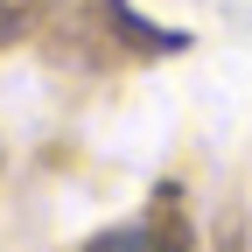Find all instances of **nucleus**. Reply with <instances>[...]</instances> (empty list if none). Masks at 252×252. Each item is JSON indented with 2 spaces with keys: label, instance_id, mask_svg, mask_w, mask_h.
I'll return each instance as SVG.
<instances>
[{
  "label": "nucleus",
  "instance_id": "nucleus-1",
  "mask_svg": "<svg viewBox=\"0 0 252 252\" xmlns=\"http://www.w3.org/2000/svg\"><path fill=\"white\" fill-rule=\"evenodd\" d=\"M77 252H182L154 217H140V224H119V231H105V238H91V245H77Z\"/></svg>",
  "mask_w": 252,
  "mask_h": 252
}]
</instances>
